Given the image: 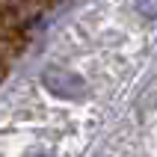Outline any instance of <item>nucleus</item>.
Here are the masks:
<instances>
[{
    "label": "nucleus",
    "instance_id": "nucleus-1",
    "mask_svg": "<svg viewBox=\"0 0 157 157\" xmlns=\"http://www.w3.org/2000/svg\"><path fill=\"white\" fill-rule=\"evenodd\" d=\"M42 83L48 86L51 95L65 98V101H77V98H83V92H86L83 77L74 74V71H68V68H59V65H56V68H44Z\"/></svg>",
    "mask_w": 157,
    "mask_h": 157
},
{
    "label": "nucleus",
    "instance_id": "nucleus-2",
    "mask_svg": "<svg viewBox=\"0 0 157 157\" xmlns=\"http://www.w3.org/2000/svg\"><path fill=\"white\" fill-rule=\"evenodd\" d=\"M42 9V0H3V12L12 24H21V21H30V18L39 15Z\"/></svg>",
    "mask_w": 157,
    "mask_h": 157
},
{
    "label": "nucleus",
    "instance_id": "nucleus-3",
    "mask_svg": "<svg viewBox=\"0 0 157 157\" xmlns=\"http://www.w3.org/2000/svg\"><path fill=\"white\" fill-rule=\"evenodd\" d=\"M136 12L142 18H157V0H136Z\"/></svg>",
    "mask_w": 157,
    "mask_h": 157
},
{
    "label": "nucleus",
    "instance_id": "nucleus-4",
    "mask_svg": "<svg viewBox=\"0 0 157 157\" xmlns=\"http://www.w3.org/2000/svg\"><path fill=\"white\" fill-rule=\"evenodd\" d=\"M33 157H51V154H33Z\"/></svg>",
    "mask_w": 157,
    "mask_h": 157
}]
</instances>
